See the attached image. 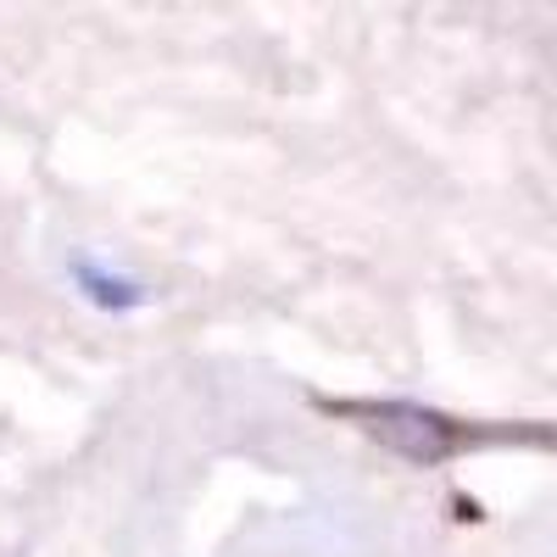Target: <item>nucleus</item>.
Masks as SVG:
<instances>
[{
  "instance_id": "obj_1",
  "label": "nucleus",
  "mask_w": 557,
  "mask_h": 557,
  "mask_svg": "<svg viewBox=\"0 0 557 557\" xmlns=\"http://www.w3.org/2000/svg\"><path fill=\"white\" fill-rule=\"evenodd\" d=\"M357 418H368V430H374L391 451L412 457V462H441V457L457 446V430L446 424V418H441V412H430V407H412V401L357 407Z\"/></svg>"
},
{
  "instance_id": "obj_2",
  "label": "nucleus",
  "mask_w": 557,
  "mask_h": 557,
  "mask_svg": "<svg viewBox=\"0 0 557 557\" xmlns=\"http://www.w3.org/2000/svg\"><path fill=\"white\" fill-rule=\"evenodd\" d=\"M78 273V285H89V296H96L101 307H134L139 301V285H128V278H112L101 268H89V262H73Z\"/></svg>"
}]
</instances>
